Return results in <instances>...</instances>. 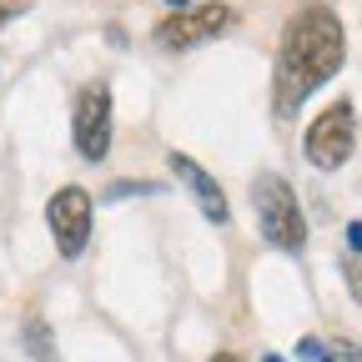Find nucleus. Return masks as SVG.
<instances>
[{
  "mask_svg": "<svg viewBox=\"0 0 362 362\" xmlns=\"http://www.w3.org/2000/svg\"><path fill=\"white\" fill-rule=\"evenodd\" d=\"M347 61V35H342V21L337 11L327 6H302L287 30H282V45H277V76H272V106L277 116H297L302 101L312 96L317 86H327Z\"/></svg>",
  "mask_w": 362,
  "mask_h": 362,
  "instance_id": "nucleus-1",
  "label": "nucleus"
},
{
  "mask_svg": "<svg viewBox=\"0 0 362 362\" xmlns=\"http://www.w3.org/2000/svg\"><path fill=\"white\" fill-rule=\"evenodd\" d=\"M252 211H257V232L267 247L277 252H302L307 247V216H302V202L292 192V181H282L277 171H262L252 181Z\"/></svg>",
  "mask_w": 362,
  "mask_h": 362,
  "instance_id": "nucleus-2",
  "label": "nucleus"
},
{
  "mask_svg": "<svg viewBox=\"0 0 362 362\" xmlns=\"http://www.w3.org/2000/svg\"><path fill=\"white\" fill-rule=\"evenodd\" d=\"M111 131H116L111 86H106V81L81 86L76 111H71V141H76V156H81V161H106V151H111Z\"/></svg>",
  "mask_w": 362,
  "mask_h": 362,
  "instance_id": "nucleus-3",
  "label": "nucleus"
},
{
  "mask_svg": "<svg viewBox=\"0 0 362 362\" xmlns=\"http://www.w3.org/2000/svg\"><path fill=\"white\" fill-rule=\"evenodd\" d=\"M352 146H357V111H352V101H332L322 116L307 126V141H302V151H307V161L317 171L347 166Z\"/></svg>",
  "mask_w": 362,
  "mask_h": 362,
  "instance_id": "nucleus-4",
  "label": "nucleus"
},
{
  "mask_svg": "<svg viewBox=\"0 0 362 362\" xmlns=\"http://www.w3.org/2000/svg\"><path fill=\"white\" fill-rule=\"evenodd\" d=\"M232 25H237V11L226 6V0H211V6H181L176 16H166L151 40L161 45V51H192V45H202V40L226 35Z\"/></svg>",
  "mask_w": 362,
  "mask_h": 362,
  "instance_id": "nucleus-5",
  "label": "nucleus"
},
{
  "mask_svg": "<svg viewBox=\"0 0 362 362\" xmlns=\"http://www.w3.org/2000/svg\"><path fill=\"white\" fill-rule=\"evenodd\" d=\"M90 216H96V202H90L86 187H61L51 202H45V226H51L56 252H61L66 262L86 252V242H90Z\"/></svg>",
  "mask_w": 362,
  "mask_h": 362,
  "instance_id": "nucleus-6",
  "label": "nucleus"
},
{
  "mask_svg": "<svg viewBox=\"0 0 362 362\" xmlns=\"http://www.w3.org/2000/svg\"><path fill=\"white\" fill-rule=\"evenodd\" d=\"M166 166H171V176L181 181V187L192 192V202L206 211V221H211V226H226V221H232V206H226L221 181H216L202 161H192L187 151H171V156H166Z\"/></svg>",
  "mask_w": 362,
  "mask_h": 362,
  "instance_id": "nucleus-7",
  "label": "nucleus"
},
{
  "mask_svg": "<svg viewBox=\"0 0 362 362\" xmlns=\"http://www.w3.org/2000/svg\"><path fill=\"white\" fill-rule=\"evenodd\" d=\"M297 357H302V362H362V347L347 342V337H332V342L302 337V342H297Z\"/></svg>",
  "mask_w": 362,
  "mask_h": 362,
  "instance_id": "nucleus-8",
  "label": "nucleus"
},
{
  "mask_svg": "<svg viewBox=\"0 0 362 362\" xmlns=\"http://www.w3.org/2000/svg\"><path fill=\"white\" fill-rule=\"evenodd\" d=\"M25 352L35 357V362H51L56 357V342H51V327L40 322V317H30L25 322Z\"/></svg>",
  "mask_w": 362,
  "mask_h": 362,
  "instance_id": "nucleus-9",
  "label": "nucleus"
},
{
  "mask_svg": "<svg viewBox=\"0 0 362 362\" xmlns=\"http://www.w3.org/2000/svg\"><path fill=\"white\" fill-rule=\"evenodd\" d=\"M342 277H347V292H352V302L362 307V257H357V252L342 262Z\"/></svg>",
  "mask_w": 362,
  "mask_h": 362,
  "instance_id": "nucleus-10",
  "label": "nucleus"
},
{
  "mask_svg": "<svg viewBox=\"0 0 362 362\" xmlns=\"http://www.w3.org/2000/svg\"><path fill=\"white\" fill-rule=\"evenodd\" d=\"M136 192H156V181H126V187H111V202H121V197H136Z\"/></svg>",
  "mask_w": 362,
  "mask_h": 362,
  "instance_id": "nucleus-11",
  "label": "nucleus"
},
{
  "mask_svg": "<svg viewBox=\"0 0 362 362\" xmlns=\"http://www.w3.org/2000/svg\"><path fill=\"white\" fill-rule=\"evenodd\" d=\"M25 11V0H0V25H6V21H16Z\"/></svg>",
  "mask_w": 362,
  "mask_h": 362,
  "instance_id": "nucleus-12",
  "label": "nucleus"
},
{
  "mask_svg": "<svg viewBox=\"0 0 362 362\" xmlns=\"http://www.w3.org/2000/svg\"><path fill=\"white\" fill-rule=\"evenodd\" d=\"M347 247H352V252H362V221H352V226H347Z\"/></svg>",
  "mask_w": 362,
  "mask_h": 362,
  "instance_id": "nucleus-13",
  "label": "nucleus"
},
{
  "mask_svg": "<svg viewBox=\"0 0 362 362\" xmlns=\"http://www.w3.org/2000/svg\"><path fill=\"white\" fill-rule=\"evenodd\" d=\"M216 362H237V357H232V352H221V357H216Z\"/></svg>",
  "mask_w": 362,
  "mask_h": 362,
  "instance_id": "nucleus-14",
  "label": "nucleus"
}]
</instances>
